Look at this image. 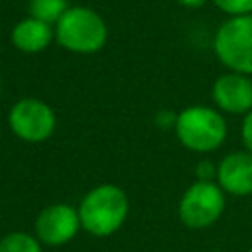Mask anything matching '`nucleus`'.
Here are the masks:
<instances>
[{
	"label": "nucleus",
	"mask_w": 252,
	"mask_h": 252,
	"mask_svg": "<svg viewBox=\"0 0 252 252\" xmlns=\"http://www.w3.org/2000/svg\"><path fill=\"white\" fill-rule=\"evenodd\" d=\"M81 228L93 236H110L126 220L130 201L122 187L114 183H100L93 187L77 207Z\"/></svg>",
	"instance_id": "1"
},
{
	"label": "nucleus",
	"mask_w": 252,
	"mask_h": 252,
	"mask_svg": "<svg viewBox=\"0 0 252 252\" xmlns=\"http://www.w3.org/2000/svg\"><path fill=\"white\" fill-rule=\"evenodd\" d=\"M173 132L183 148L195 154H209L224 144L228 126L219 108L193 104L177 112Z\"/></svg>",
	"instance_id": "2"
},
{
	"label": "nucleus",
	"mask_w": 252,
	"mask_h": 252,
	"mask_svg": "<svg viewBox=\"0 0 252 252\" xmlns=\"http://www.w3.org/2000/svg\"><path fill=\"white\" fill-rule=\"evenodd\" d=\"M55 28V41L79 55H91L104 47L108 39V28L102 16L87 6H69L59 18Z\"/></svg>",
	"instance_id": "3"
},
{
	"label": "nucleus",
	"mask_w": 252,
	"mask_h": 252,
	"mask_svg": "<svg viewBox=\"0 0 252 252\" xmlns=\"http://www.w3.org/2000/svg\"><path fill=\"white\" fill-rule=\"evenodd\" d=\"M213 51L228 71L252 77V14L228 16L215 32Z\"/></svg>",
	"instance_id": "4"
},
{
	"label": "nucleus",
	"mask_w": 252,
	"mask_h": 252,
	"mask_svg": "<svg viewBox=\"0 0 252 252\" xmlns=\"http://www.w3.org/2000/svg\"><path fill=\"white\" fill-rule=\"evenodd\" d=\"M224 205L226 193L217 181L197 179L181 195L177 215L189 228H207L220 219V215L224 213Z\"/></svg>",
	"instance_id": "5"
},
{
	"label": "nucleus",
	"mask_w": 252,
	"mask_h": 252,
	"mask_svg": "<svg viewBox=\"0 0 252 252\" xmlns=\"http://www.w3.org/2000/svg\"><path fill=\"white\" fill-rule=\"evenodd\" d=\"M8 126L16 138L28 144H39L55 132L57 118L47 102L28 96L12 104L8 112Z\"/></svg>",
	"instance_id": "6"
},
{
	"label": "nucleus",
	"mask_w": 252,
	"mask_h": 252,
	"mask_svg": "<svg viewBox=\"0 0 252 252\" xmlns=\"http://www.w3.org/2000/svg\"><path fill=\"white\" fill-rule=\"evenodd\" d=\"M79 230V211L67 203H53L43 207L33 222V234L45 246H63L71 242Z\"/></svg>",
	"instance_id": "7"
},
{
	"label": "nucleus",
	"mask_w": 252,
	"mask_h": 252,
	"mask_svg": "<svg viewBox=\"0 0 252 252\" xmlns=\"http://www.w3.org/2000/svg\"><path fill=\"white\" fill-rule=\"evenodd\" d=\"M215 106L222 114H248L252 110V77L242 73H222L211 87Z\"/></svg>",
	"instance_id": "8"
},
{
	"label": "nucleus",
	"mask_w": 252,
	"mask_h": 252,
	"mask_svg": "<svg viewBox=\"0 0 252 252\" xmlns=\"http://www.w3.org/2000/svg\"><path fill=\"white\" fill-rule=\"evenodd\" d=\"M217 183L226 195H252V154L248 150L226 154L217 165Z\"/></svg>",
	"instance_id": "9"
},
{
	"label": "nucleus",
	"mask_w": 252,
	"mask_h": 252,
	"mask_svg": "<svg viewBox=\"0 0 252 252\" xmlns=\"http://www.w3.org/2000/svg\"><path fill=\"white\" fill-rule=\"evenodd\" d=\"M12 45L22 53H39L55 39V28L37 18H24L12 28Z\"/></svg>",
	"instance_id": "10"
},
{
	"label": "nucleus",
	"mask_w": 252,
	"mask_h": 252,
	"mask_svg": "<svg viewBox=\"0 0 252 252\" xmlns=\"http://www.w3.org/2000/svg\"><path fill=\"white\" fill-rule=\"evenodd\" d=\"M28 10L32 18L55 26L59 18L69 10V0H30Z\"/></svg>",
	"instance_id": "11"
},
{
	"label": "nucleus",
	"mask_w": 252,
	"mask_h": 252,
	"mask_svg": "<svg viewBox=\"0 0 252 252\" xmlns=\"http://www.w3.org/2000/svg\"><path fill=\"white\" fill-rule=\"evenodd\" d=\"M0 252H43L35 234L24 230H12L0 238Z\"/></svg>",
	"instance_id": "12"
},
{
	"label": "nucleus",
	"mask_w": 252,
	"mask_h": 252,
	"mask_svg": "<svg viewBox=\"0 0 252 252\" xmlns=\"http://www.w3.org/2000/svg\"><path fill=\"white\" fill-rule=\"evenodd\" d=\"M213 4L226 16H246L252 14V0H213Z\"/></svg>",
	"instance_id": "13"
},
{
	"label": "nucleus",
	"mask_w": 252,
	"mask_h": 252,
	"mask_svg": "<svg viewBox=\"0 0 252 252\" xmlns=\"http://www.w3.org/2000/svg\"><path fill=\"white\" fill-rule=\"evenodd\" d=\"M240 136H242L244 150H248V152L252 154V110H250L248 114H244L242 128H240Z\"/></svg>",
	"instance_id": "14"
},
{
	"label": "nucleus",
	"mask_w": 252,
	"mask_h": 252,
	"mask_svg": "<svg viewBox=\"0 0 252 252\" xmlns=\"http://www.w3.org/2000/svg\"><path fill=\"white\" fill-rule=\"evenodd\" d=\"M175 120H177V112H171V110H159L156 114V124L165 130V128H175Z\"/></svg>",
	"instance_id": "15"
},
{
	"label": "nucleus",
	"mask_w": 252,
	"mask_h": 252,
	"mask_svg": "<svg viewBox=\"0 0 252 252\" xmlns=\"http://www.w3.org/2000/svg\"><path fill=\"white\" fill-rule=\"evenodd\" d=\"M197 173L201 181H213V177H217V167L211 161H199L197 163Z\"/></svg>",
	"instance_id": "16"
},
{
	"label": "nucleus",
	"mask_w": 252,
	"mask_h": 252,
	"mask_svg": "<svg viewBox=\"0 0 252 252\" xmlns=\"http://www.w3.org/2000/svg\"><path fill=\"white\" fill-rule=\"evenodd\" d=\"M179 6H183V8H201V6H205L209 0H175Z\"/></svg>",
	"instance_id": "17"
},
{
	"label": "nucleus",
	"mask_w": 252,
	"mask_h": 252,
	"mask_svg": "<svg viewBox=\"0 0 252 252\" xmlns=\"http://www.w3.org/2000/svg\"><path fill=\"white\" fill-rule=\"evenodd\" d=\"M0 89H2V79H0Z\"/></svg>",
	"instance_id": "18"
},
{
	"label": "nucleus",
	"mask_w": 252,
	"mask_h": 252,
	"mask_svg": "<svg viewBox=\"0 0 252 252\" xmlns=\"http://www.w3.org/2000/svg\"><path fill=\"white\" fill-rule=\"evenodd\" d=\"M248 252H252V248H250V250H248Z\"/></svg>",
	"instance_id": "19"
}]
</instances>
